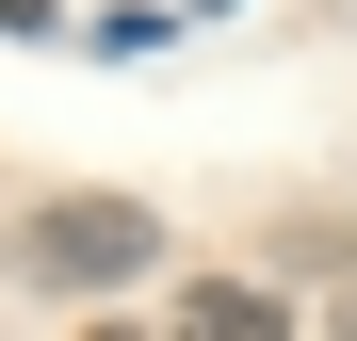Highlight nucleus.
Segmentation results:
<instances>
[{"label": "nucleus", "mask_w": 357, "mask_h": 341, "mask_svg": "<svg viewBox=\"0 0 357 341\" xmlns=\"http://www.w3.org/2000/svg\"><path fill=\"white\" fill-rule=\"evenodd\" d=\"M82 341H130V325H82Z\"/></svg>", "instance_id": "nucleus-4"}, {"label": "nucleus", "mask_w": 357, "mask_h": 341, "mask_svg": "<svg viewBox=\"0 0 357 341\" xmlns=\"http://www.w3.org/2000/svg\"><path fill=\"white\" fill-rule=\"evenodd\" d=\"M341 325H357V276H341Z\"/></svg>", "instance_id": "nucleus-3"}, {"label": "nucleus", "mask_w": 357, "mask_h": 341, "mask_svg": "<svg viewBox=\"0 0 357 341\" xmlns=\"http://www.w3.org/2000/svg\"><path fill=\"white\" fill-rule=\"evenodd\" d=\"M146 195H49L33 227H17V260L49 276V293H114V276H146Z\"/></svg>", "instance_id": "nucleus-1"}, {"label": "nucleus", "mask_w": 357, "mask_h": 341, "mask_svg": "<svg viewBox=\"0 0 357 341\" xmlns=\"http://www.w3.org/2000/svg\"><path fill=\"white\" fill-rule=\"evenodd\" d=\"M162 341H276V293H260V276H195Z\"/></svg>", "instance_id": "nucleus-2"}]
</instances>
